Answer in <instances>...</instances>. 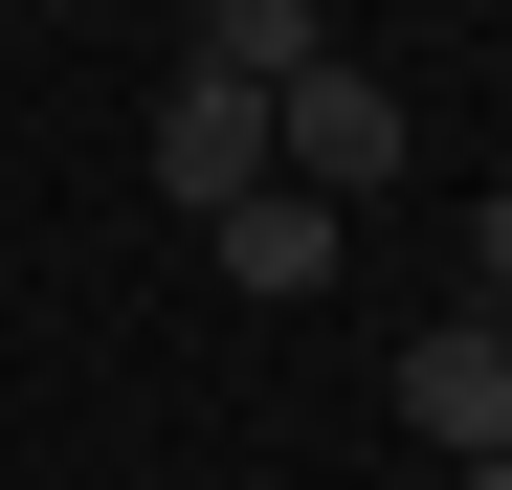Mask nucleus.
<instances>
[{
	"label": "nucleus",
	"instance_id": "20e7f679",
	"mask_svg": "<svg viewBox=\"0 0 512 490\" xmlns=\"http://www.w3.org/2000/svg\"><path fill=\"white\" fill-rule=\"evenodd\" d=\"M201 245H223V290H268V312H290V290H334V201H312V179H245Z\"/></svg>",
	"mask_w": 512,
	"mask_h": 490
},
{
	"label": "nucleus",
	"instance_id": "f03ea898",
	"mask_svg": "<svg viewBox=\"0 0 512 490\" xmlns=\"http://www.w3.org/2000/svg\"><path fill=\"white\" fill-rule=\"evenodd\" d=\"M245 179H268V90H245V67H179V90H156V201L223 223Z\"/></svg>",
	"mask_w": 512,
	"mask_h": 490
},
{
	"label": "nucleus",
	"instance_id": "39448f33",
	"mask_svg": "<svg viewBox=\"0 0 512 490\" xmlns=\"http://www.w3.org/2000/svg\"><path fill=\"white\" fill-rule=\"evenodd\" d=\"M179 67H245V90H290V67H334V23L312 0H201V45Z\"/></svg>",
	"mask_w": 512,
	"mask_h": 490
},
{
	"label": "nucleus",
	"instance_id": "423d86ee",
	"mask_svg": "<svg viewBox=\"0 0 512 490\" xmlns=\"http://www.w3.org/2000/svg\"><path fill=\"white\" fill-rule=\"evenodd\" d=\"M446 490H512V446H468V468H446Z\"/></svg>",
	"mask_w": 512,
	"mask_h": 490
},
{
	"label": "nucleus",
	"instance_id": "7ed1b4c3",
	"mask_svg": "<svg viewBox=\"0 0 512 490\" xmlns=\"http://www.w3.org/2000/svg\"><path fill=\"white\" fill-rule=\"evenodd\" d=\"M401 424L446 446V468L512 446V335H490V312H423V335H401Z\"/></svg>",
	"mask_w": 512,
	"mask_h": 490
},
{
	"label": "nucleus",
	"instance_id": "0eeeda50",
	"mask_svg": "<svg viewBox=\"0 0 512 490\" xmlns=\"http://www.w3.org/2000/svg\"><path fill=\"white\" fill-rule=\"evenodd\" d=\"M490 335H512V290H490Z\"/></svg>",
	"mask_w": 512,
	"mask_h": 490
},
{
	"label": "nucleus",
	"instance_id": "f257e3e1",
	"mask_svg": "<svg viewBox=\"0 0 512 490\" xmlns=\"http://www.w3.org/2000/svg\"><path fill=\"white\" fill-rule=\"evenodd\" d=\"M268 179H312V201H379V179H401V90H379L357 45L268 90Z\"/></svg>",
	"mask_w": 512,
	"mask_h": 490
}]
</instances>
